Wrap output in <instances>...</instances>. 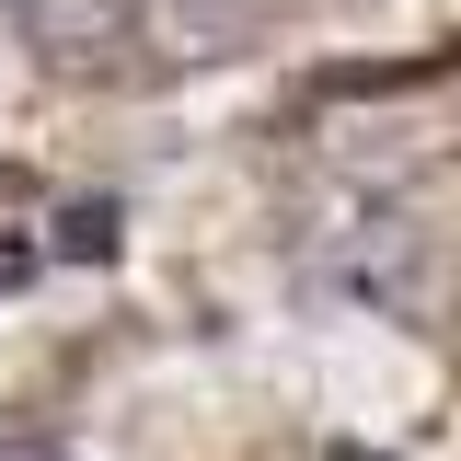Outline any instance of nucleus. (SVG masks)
<instances>
[{"label":"nucleus","mask_w":461,"mask_h":461,"mask_svg":"<svg viewBox=\"0 0 461 461\" xmlns=\"http://www.w3.org/2000/svg\"><path fill=\"white\" fill-rule=\"evenodd\" d=\"M23 12V47L58 81H115L139 58V0H12Z\"/></svg>","instance_id":"f257e3e1"},{"label":"nucleus","mask_w":461,"mask_h":461,"mask_svg":"<svg viewBox=\"0 0 461 461\" xmlns=\"http://www.w3.org/2000/svg\"><path fill=\"white\" fill-rule=\"evenodd\" d=\"M173 23H185L208 58H230V47H254V35L277 23V0H173Z\"/></svg>","instance_id":"f03ea898"},{"label":"nucleus","mask_w":461,"mask_h":461,"mask_svg":"<svg viewBox=\"0 0 461 461\" xmlns=\"http://www.w3.org/2000/svg\"><path fill=\"white\" fill-rule=\"evenodd\" d=\"M0 12H12V0H0Z\"/></svg>","instance_id":"7ed1b4c3"}]
</instances>
